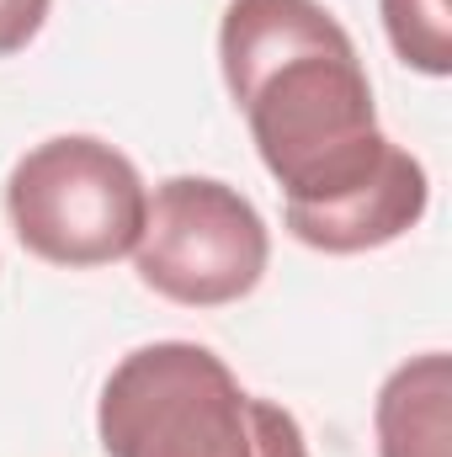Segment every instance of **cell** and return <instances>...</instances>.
Returning a JSON list of instances; mask_svg holds the SVG:
<instances>
[{"label": "cell", "instance_id": "obj_4", "mask_svg": "<svg viewBox=\"0 0 452 457\" xmlns=\"http://www.w3.org/2000/svg\"><path fill=\"white\" fill-rule=\"evenodd\" d=\"M272 261L266 219L213 176H171L144 208L133 245L138 282L181 309H224L261 287Z\"/></svg>", "mask_w": 452, "mask_h": 457}, {"label": "cell", "instance_id": "obj_7", "mask_svg": "<svg viewBox=\"0 0 452 457\" xmlns=\"http://www.w3.org/2000/svg\"><path fill=\"white\" fill-rule=\"evenodd\" d=\"M48 5H54V0H0V59H5V54H21V48L43 32Z\"/></svg>", "mask_w": 452, "mask_h": 457}, {"label": "cell", "instance_id": "obj_1", "mask_svg": "<svg viewBox=\"0 0 452 457\" xmlns=\"http://www.w3.org/2000/svg\"><path fill=\"white\" fill-rule=\"evenodd\" d=\"M219 70L298 245L362 255L426 219V165L378 128L356 43L320 0H229Z\"/></svg>", "mask_w": 452, "mask_h": 457}, {"label": "cell", "instance_id": "obj_3", "mask_svg": "<svg viewBox=\"0 0 452 457\" xmlns=\"http://www.w3.org/2000/svg\"><path fill=\"white\" fill-rule=\"evenodd\" d=\"M144 176L138 165L91 133H59L32 144L5 176V213L16 239L70 271L113 266L133 255L144 234Z\"/></svg>", "mask_w": 452, "mask_h": 457}, {"label": "cell", "instance_id": "obj_2", "mask_svg": "<svg viewBox=\"0 0 452 457\" xmlns=\"http://www.w3.org/2000/svg\"><path fill=\"white\" fill-rule=\"evenodd\" d=\"M107 457H309L304 426L239 388L219 351L155 341L117 361L96 399Z\"/></svg>", "mask_w": 452, "mask_h": 457}, {"label": "cell", "instance_id": "obj_6", "mask_svg": "<svg viewBox=\"0 0 452 457\" xmlns=\"http://www.w3.org/2000/svg\"><path fill=\"white\" fill-rule=\"evenodd\" d=\"M378 11H383V32H389L394 54L410 70H421L431 80L452 75V11H448V0H378Z\"/></svg>", "mask_w": 452, "mask_h": 457}, {"label": "cell", "instance_id": "obj_5", "mask_svg": "<svg viewBox=\"0 0 452 457\" xmlns=\"http://www.w3.org/2000/svg\"><path fill=\"white\" fill-rule=\"evenodd\" d=\"M378 457H452V361L421 351L399 361L372 404Z\"/></svg>", "mask_w": 452, "mask_h": 457}]
</instances>
